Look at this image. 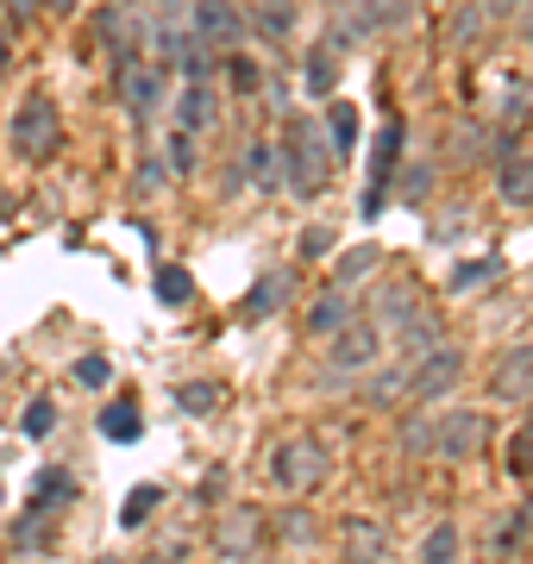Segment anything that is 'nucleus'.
Instances as JSON below:
<instances>
[{"label": "nucleus", "instance_id": "obj_1", "mask_svg": "<svg viewBox=\"0 0 533 564\" xmlns=\"http://www.w3.org/2000/svg\"><path fill=\"white\" fill-rule=\"evenodd\" d=\"M333 182V144L320 120H289L283 144H276V188H289L295 202H314Z\"/></svg>", "mask_w": 533, "mask_h": 564}, {"label": "nucleus", "instance_id": "obj_2", "mask_svg": "<svg viewBox=\"0 0 533 564\" xmlns=\"http://www.w3.org/2000/svg\"><path fill=\"white\" fill-rule=\"evenodd\" d=\"M327 470H333L327 445L308 440V433H295V440H283L276 452H270V477H276L283 496H314V489L327 484Z\"/></svg>", "mask_w": 533, "mask_h": 564}, {"label": "nucleus", "instance_id": "obj_3", "mask_svg": "<svg viewBox=\"0 0 533 564\" xmlns=\"http://www.w3.org/2000/svg\"><path fill=\"white\" fill-rule=\"evenodd\" d=\"M214 552H220L226 564H258L270 552V527H264V508H251V502H232L220 508V521H214Z\"/></svg>", "mask_w": 533, "mask_h": 564}, {"label": "nucleus", "instance_id": "obj_4", "mask_svg": "<svg viewBox=\"0 0 533 564\" xmlns=\"http://www.w3.org/2000/svg\"><path fill=\"white\" fill-rule=\"evenodd\" d=\"M458 377H465V351L458 345H439V351H427L421 364H409V408H439L458 389Z\"/></svg>", "mask_w": 533, "mask_h": 564}, {"label": "nucleus", "instance_id": "obj_5", "mask_svg": "<svg viewBox=\"0 0 533 564\" xmlns=\"http://www.w3.org/2000/svg\"><path fill=\"white\" fill-rule=\"evenodd\" d=\"M490 445V414L483 408H446L433 414V452L439 458H477Z\"/></svg>", "mask_w": 533, "mask_h": 564}, {"label": "nucleus", "instance_id": "obj_6", "mask_svg": "<svg viewBox=\"0 0 533 564\" xmlns=\"http://www.w3.org/2000/svg\"><path fill=\"white\" fill-rule=\"evenodd\" d=\"M57 132H63L57 101L51 95H25L20 113H13V144H20L25 158H44V151H57Z\"/></svg>", "mask_w": 533, "mask_h": 564}, {"label": "nucleus", "instance_id": "obj_7", "mask_svg": "<svg viewBox=\"0 0 533 564\" xmlns=\"http://www.w3.org/2000/svg\"><path fill=\"white\" fill-rule=\"evenodd\" d=\"M377 351H383V333L358 314L351 326H339L327 339V370H339V377H358V370H370L377 364Z\"/></svg>", "mask_w": 533, "mask_h": 564}, {"label": "nucleus", "instance_id": "obj_8", "mask_svg": "<svg viewBox=\"0 0 533 564\" xmlns=\"http://www.w3.org/2000/svg\"><path fill=\"white\" fill-rule=\"evenodd\" d=\"M402 139H409V126H402V120H390L383 132H377V151H370V188H365V220L383 214L390 176H395V163H402Z\"/></svg>", "mask_w": 533, "mask_h": 564}, {"label": "nucleus", "instance_id": "obj_9", "mask_svg": "<svg viewBox=\"0 0 533 564\" xmlns=\"http://www.w3.org/2000/svg\"><path fill=\"white\" fill-rule=\"evenodd\" d=\"M188 32H195L207 51H226V44H246V13H239L232 0H195Z\"/></svg>", "mask_w": 533, "mask_h": 564}, {"label": "nucleus", "instance_id": "obj_10", "mask_svg": "<svg viewBox=\"0 0 533 564\" xmlns=\"http://www.w3.org/2000/svg\"><path fill=\"white\" fill-rule=\"evenodd\" d=\"M120 101H126L132 120H151V113L164 107V69H157V63H144V57L120 63Z\"/></svg>", "mask_w": 533, "mask_h": 564}, {"label": "nucleus", "instance_id": "obj_11", "mask_svg": "<svg viewBox=\"0 0 533 564\" xmlns=\"http://www.w3.org/2000/svg\"><path fill=\"white\" fill-rule=\"evenodd\" d=\"M339 558L346 564H383L390 558V527L370 521V514H351V521L339 527Z\"/></svg>", "mask_w": 533, "mask_h": 564}, {"label": "nucleus", "instance_id": "obj_12", "mask_svg": "<svg viewBox=\"0 0 533 564\" xmlns=\"http://www.w3.org/2000/svg\"><path fill=\"white\" fill-rule=\"evenodd\" d=\"M490 395L496 402H533V345H509V351L496 358Z\"/></svg>", "mask_w": 533, "mask_h": 564}, {"label": "nucleus", "instance_id": "obj_13", "mask_svg": "<svg viewBox=\"0 0 533 564\" xmlns=\"http://www.w3.org/2000/svg\"><path fill=\"white\" fill-rule=\"evenodd\" d=\"M414 314H421V302H414L409 282H390V289H377V295H370V307H365V321L377 326L383 339H390V333H402Z\"/></svg>", "mask_w": 533, "mask_h": 564}, {"label": "nucleus", "instance_id": "obj_14", "mask_svg": "<svg viewBox=\"0 0 533 564\" xmlns=\"http://www.w3.org/2000/svg\"><path fill=\"white\" fill-rule=\"evenodd\" d=\"M439 345H446V321H439L433 307H421V314L395 333V364H421L427 351H439Z\"/></svg>", "mask_w": 533, "mask_h": 564}, {"label": "nucleus", "instance_id": "obj_15", "mask_svg": "<svg viewBox=\"0 0 533 564\" xmlns=\"http://www.w3.org/2000/svg\"><path fill=\"white\" fill-rule=\"evenodd\" d=\"M264 527H270V545H295V552H314L320 545V521H314L308 508H276V514H264Z\"/></svg>", "mask_w": 533, "mask_h": 564}, {"label": "nucleus", "instance_id": "obj_16", "mask_svg": "<svg viewBox=\"0 0 533 564\" xmlns=\"http://www.w3.org/2000/svg\"><path fill=\"white\" fill-rule=\"evenodd\" d=\"M365 314V302H358V289H327L320 302L308 307V333H320V339H333L339 326H351Z\"/></svg>", "mask_w": 533, "mask_h": 564}, {"label": "nucleus", "instance_id": "obj_17", "mask_svg": "<svg viewBox=\"0 0 533 564\" xmlns=\"http://www.w3.org/2000/svg\"><path fill=\"white\" fill-rule=\"evenodd\" d=\"M289 289H295V270H264V276H258V289L246 295V307H239V321H246V326L270 321V314L289 302Z\"/></svg>", "mask_w": 533, "mask_h": 564}, {"label": "nucleus", "instance_id": "obj_18", "mask_svg": "<svg viewBox=\"0 0 533 564\" xmlns=\"http://www.w3.org/2000/svg\"><path fill=\"white\" fill-rule=\"evenodd\" d=\"M214 126V82H188L183 95H176V132H207Z\"/></svg>", "mask_w": 533, "mask_h": 564}, {"label": "nucleus", "instance_id": "obj_19", "mask_svg": "<svg viewBox=\"0 0 533 564\" xmlns=\"http://www.w3.org/2000/svg\"><path fill=\"white\" fill-rule=\"evenodd\" d=\"M527 540H533V508H514V514H502L490 527V558H521Z\"/></svg>", "mask_w": 533, "mask_h": 564}, {"label": "nucleus", "instance_id": "obj_20", "mask_svg": "<svg viewBox=\"0 0 533 564\" xmlns=\"http://www.w3.org/2000/svg\"><path fill=\"white\" fill-rule=\"evenodd\" d=\"M496 195H502L509 207H533V158L514 151L509 163H496Z\"/></svg>", "mask_w": 533, "mask_h": 564}, {"label": "nucleus", "instance_id": "obj_21", "mask_svg": "<svg viewBox=\"0 0 533 564\" xmlns=\"http://www.w3.org/2000/svg\"><path fill=\"white\" fill-rule=\"evenodd\" d=\"M395 452H402V458H433V408L402 414V426H395Z\"/></svg>", "mask_w": 533, "mask_h": 564}, {"label": "nucleus", "instance_id": "obj_22", "mask_svg": "<svg viewBox=\"0 0 533 564\" xmlns=\"http://www.w3.org/2000/svg\"><path fill=\"white\" fill-rule=\"evenodd\" d=\"M320 126H327L333 158H351V151H358V107H351V101H333Z\"/></svg>", "mask_w": 533, "mask_h": 564}, {"label": "nucleus", "instance_id": "obj_23", "mask_svg": "<svg viewBox=\"0 0 533 564\" xmlns=\"http://www.w3.org/2000/svg\"><path fill=\"white\" fill-rule=\"evenodd\" d=\"M370 408H409V364H395V370H377L365 389Z\"/></svg>", "mask_w": 533, "mask_h": 564}, {"label": "nucleus", "instance_id": "obj_24", "mask_svg": "<svg viewBox=\"0 0 533 564\" xmlns=\"http://www.w3.org/2000/svg\"><path fill=\"white\" fill-rule=\"evenodd\" d=\"M246 25H258L264 39H295V0H258Z\"/></svg>", "mask_w": 533, "mask_h": 564}, {"label": "nucleus", "instance_id": "obj_25", "mask_svg": "<svg viewBox=\"0 0 533 564\" xmlns=\"http://www.w3.org/2000/svg\"><path fill=\"white\" fill-rule=\"evenodd\" d=\"M76 496V477L69 470H39V484H32V514H51Z\"/></svg>", "mask_w": 533, "mask_h": 564}, {"label": "nucleus", "instance_id": "obj_26", "mask_svg": "<svg viewBox=\"0 0 533 564\" xmlns=\"http://www.w3.org/2000/svg\"><path fill=\"white\" fill-rule=\"evenodd\" d=\"M377 263H383V251H377V245H358V251H346V258L333 263V289H358V282H365Z\"/></svg>", "mask_w": 533, "mask_h": 564}, {"label": "nucleus", "instance_id": "obj_27", "mask_svg": "<svg viewBox=\"0 0 533 564\" xmlns=\"http://www.w3.org/2000/svg\"><path fill=\"white\" fill-rule=\"evenodd\" d=\"M139 426H144V414H139L132 402H107V408H101V433H107L113 445L139 440Z\"/></svg>", "mask_w": 533, "mask_h": 564}, {"label": "nucleus", "instance_id": "obj_28", "mask_svg": "<svg viewBox=\"0 0 533 564\" xmlns=\"http://www.w3.org/2000/svg\"><path fill=\"white\" fill-rule=\"evenodd\" d=\"M157 508H164V489H157V484H139L132 496H126V508H120V527L132 533V527H144Z\"/></svg>", "mask_w": 533, "mask_h": 564}, {"label": "nucleus", "instance_id": "obj_29", "mask_svg": "<svg viewBox=\"0 0 533 564\" xmlns=\"http://www.w3.org/2000/svg\"><path fill=\"white\" fill-rule=\"evenodd\" d=\"M502 276V258H477V263H458V270H452V295H471V289H483V282H496Z\"/></svg>", "mask_w": 533, "mask_h": 564}, {"label": "nucleus", "instance_id": "obj_30", "mask_svg": "<svg viewBox=\"0 0 533 564\" xmlns=\"http://www.w3.org/2000/svg\"><path fill=\"white\" fill-rule=\"evenodd\" d=\"M452 558H458V527H452V521L427 527V540H421V564H452Z\"/></svg>", "mask_w": 533, "mask_h": 564}, {"label": "nucleus", "instance_id": "obj_31", "mask_svg": "<svg viewBox=\"0 0 533 564\" xmlns=\"http://www.w3.org/2000/svg\"><path fill=\"white\" fill-rule=\"evenodd\" d=\"M452 163H477V158H490V132L483 126H458L452 132V151H446Z\"/></svg>", "mask_w": 533, "mask_h": 564}, {"label": "nucleus", "instance_id": "obj_32", "mask_svg": "<svg viewBox=\"0 0 533 564\" xmlns=\"http://www.w3.org/2000/svg\"><path fill=\"white\" fill-rule=\"evenodd\" d=\"M246 176L258 188H276V144H246Z\"/></svg>", "mask_w": 533, "mask_h": 564}, {"label": "nucleus", "instance_id": "obj_33", "mask_svg": "<svg viewBox=\"0 0 533 564\" xmlns=\"http://www.w3.org/2000/svg\"><path fill=\"white\" fill-rule=\"evenodd\" d=\"M188 289H195V282H188V270H176V263H164V270H157V302H164V307H183Z\"/></svg>", "mask_w": 533, "mask_h": 564}, {"label": "nucleus", "instance_id": "obj_34", "mask_svg": "<svg viewBox=\"0 0 533 564\" xmlns=\"http://www.w3.org/2000/svg\"><path fill=\"white\" fill-rule=\"evenodd\" d=\"M176 408H183V414H214V408H220V389L214 383H183L176 389Z\"/></svg>", "mask_w": 533, "mask_h": 564}, {"label": "nucleus", "instance_id": "obj_35", "mask_svg": "<svg viewBox=\"0 0 533 564\" xmlns=\"http://www.w3.org/2000/svg\"><path fill=\"white\" fill-rule=\"evenodd\" d=\"M20 426H25V440H44L51 426H57V402H25V414H20Z\"/></svg>", "mask_w": 533, "mask_h": 564}, {"label": "nucleus", "instance_id": "obj_36", "mask_svg": "<svg viewBox=\"0 0 533 564\" xmlns=\"http://www.w3.org/2000/svg\"><path fill=\"white\" fill-rule=\"evenodd\" d=\"M483 32H490V20H483L477 7H465V13H458V25H452V51H471Z\"/></svg>", "mask_w": 533, "mask_h": 564}, {"label": "nucleus", "instance_id": "obj_37", "mask_svg": "<svg viewBox=\"0 0 533 564\" xmlns=\"http://www.w3.org/2000/svg\"><path fill=\"white\" fill-rule=\"evenodd\" d=\"M427 188H433V163H414V170H402V182H395V195L402 202H427Z\"/></svg>", "mask_w": 533, "mask_h": 564}, {"label": "nucleus", "instance_id": "obj_38", "mask_svg": "<svg viewBox=\"0 0 533 564\" xmlns=\"http://www.w3.org/2000/svg\"><path fill=\"white\" fill-rule=\"evenodd\" d=\"M226 82H232L239 95H258V88H264V76H258V63L251 57H226Z\"/></svg>", "mask_w": 533, "mask_h": 564}, {"label": "nucleus", "instance_id": "obj_39", "mask_svg": "<svg viewBox=\"0 0 533 564\" xmlns=\"http://www.w3.org/2000/svg\"><path fill=\"white\" fill-rule=\"evenodd\" d=\"M107 377H113V364H107L101 351H88V358H76V383H83V389H107Z\"/></svg>", "mask_w": 533, "mask_h": 564}, {"label": "nucleus", "instance_id": "obj_40", "mask_svg": "<svg viewBox=\"0 0 533 564\" xmlns=\"http://www.w3.org/2000/svg\"><path fill=\"white\" fill-rule=\"evenodd\" d=\"M164 170H170V176H188V170H195V139H188V132H176V139H170Z\"/></svg>", "mask_w": 533, "mask_h": 564}, {"label": "nucleus", "instance_id": "obj_41", "mask_svg": "<svg viewBox=\"0 0 533 564\" xmlns=\"http://www.w3.org/2000/svg\"><path fill=\"white\" fill-rule=\"evenodd\" d=\"M509 470H514V477H533V426H521V433H514V445H509Z\"/></svg>", "mask_w": 533, "mask_h": 564}, {"label": "nucleus", "instance_id": "obj_42", "mask_svg": "<svg viewBox=\"0 0 533 564\" xmlns=\"http://www.w3.org/2000/svg\"><path fill=\"white\" fill-rule=\"evenodd\" d=\"M308 88H314V95H333V57H327V51H314V57H308Z\"/></svg>", "mask_w": 533, "mask_h": 564}, {"label": "nucleus", "instance_id": "obj_43", "mask_svg": "<svg viewBox=\"0 0 533 564\" xmlns=\"http://www.w3.org/2000/svg\"><path fill=\"white\" fill-rule=\"evenodd\" d=\"M333 251V232L327 226H308V232H302V258H327Z\"/></svg>", "mask_w": 533, "mask_h": 564}, {"label": "nucleus", "instance_id": "obj_44", "mask_svg": "<svg viewBox=\"0 0 533 564\" xmlns=\"http://www.w3.org/2000/svg\"><path fill=\"white\" fill-rule=\"evenodd\" d=\"M164 176H170L164 163H157V158H144V163H139V195H151V188H164Z\"/></svg>", "mask_w": 533, "mask_h": 564}, {"label": "nucleus", "instance_id": "obj_45", "mask_svg": "<svg viewBox=\"0 0 533 564\" xmlns=\"http://www.w3.org/2000/svg\"><path fill=\"white\" fill-rule=\"evenodd\" d=\"M471 7L496 25V20H514V7H521V0H471Z\"/></svg>", "mask_w": 533, "mask_h": 564}, {"label": "nucleus", "instance_id": "obj_46", "mask_svg": "<svg viewBox=\"0 0 533 564\" xmlns=\"http://www.w3.org/2000/svg\"><path fill=\"white\" fill-rule=\"evenodd\" d=\"M514 20H521V32L533 39V0H521V7H514Z\"/></svg>", "mask_w": 533, "mask_h": 564}, {"label": "nucleus", "instance_id": "obj_47", "mask_svg": "<svg viewBox=\"0 0 533 564\" xmlns=\"http://www.w3.org/2000/svg\"><path fill=\"white\" fill-rule=\"evenodd\" d=\"M7 7H13L20 20H32V13H39V0H7Z\"/></svg>", "mask_w": 533, "mask_h": 564}, {"label": "nucleus", "instance_id": "obj_48", "mask_svg": "<svg viewBox=\"0 0 533 564\" xmlns=\"http://www.w3.org/2000/svg\"><path fill=\"white\" fill-rule=\"evenodd\" d=\"M144 564H188V558L176 552V545H170V552H157V558H144Z\"/></svg>", "mask_w": 533, "mask_h": 564}, {"label": "nucleus", "instance_id": "obj_49", "mask_svg": "<svg viewBox=\"0 0 533 564\" xmlns=\"http://www.w3.org/2000/svg\"><path fill=\"white\" fill-rule=\"evenodd\" d=\"M39 7H51V13H63V7H69V0H39Z\"/></svg>", "mask_w": 533, "mask_h": 564}, {"label": "nucleus", "instance_id": "obj_50", "mask_svg": "<svg viewBox=\"0 0 533 564\" xmlns=\"http://www.w3.org/2000/svg\"><path fill=\"white\" fill-rule=\"evenodd\" d=\"M0 63H7V39H0Z\"/></svg>", "mask_w": 533, "mask_h": 564}, {"label": "nucleus", "instance_id": "obj_51", "mask_svg": "<svg viewBox=\"0 0 533 564\" xmlns=\"http://www.w3.org/2000/svg\"><path fill=\"white\" fill-rule=\"evenodd\" d=\"M13 564H39V558H13Z\"/></svg>", "mask_w": 533, "mask_h": 564}, {"label": "nucleus", "instance_id": "obj_52", "mask_svg": "<svg viewBox=\"0 0 533 564\" xmlns=\"http://www.w3.org/2000/svg\"><path fill=\"white\" fill-rule=\"evenodd\" d=\"M258 564H283V558H258Z\"/></svg>", "mask_w": 533, "mask_h": 564}, {"label": "nucleus", "instance_id": "obj_53", "mask_svg": "<svg viewBox=\"0 0 533 564\" xmlns=\"http://www.w3.org/2000/svg\"><path fill=\"white\" fill-rule=\"evenodd\" d=\"M101 564H120V558H101Z\"/></svg>", "mask_w": 533, "mask_h": 564}]
</instances>
